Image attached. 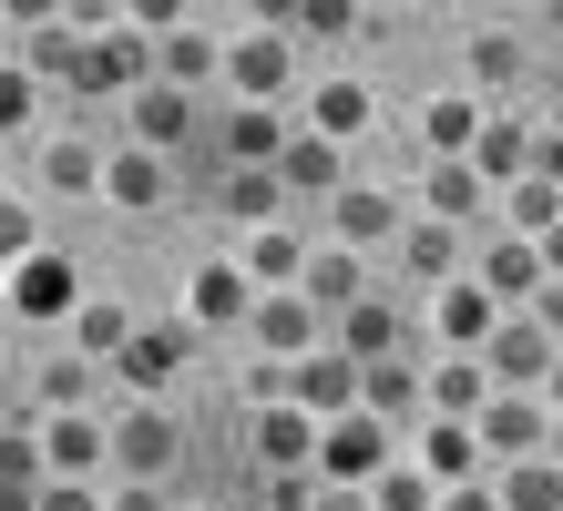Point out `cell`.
Masks as SVG:
<instances>
[{"label": "cell", "mask_w": 563, "mask_h": 511, "mask_svg": "<svg viewBox=\"0 0 563 511\" xmlns=\"http://www.w3.org/2000/svg\"><path fill=\"white\" fill-rule=\"evenodd\" d=\"M410 440L389 430V420H369V409H349V420H328L318 430V481H339V491H369L389 460H400Z\"/></svg>", "instance_id": "6da1fadb"}, {"label": "cell", "mask_w": 563, "mask_h": 511, "mask_svg": "<svg viewBox=\"0 0 563 511\" xmlns=\"http://www.w3.org/2000/svg\"><path fill=\"white\" fill-rule=\"evenodd\" d=\"M318 318H328V307H318L308 287H277V297L246 307V337H256L277 368H297V358H318Z\"/></svg>", "instance_id": "7a4b0ae2"}, {"label": "cell", "mask_w": 563, "mask_h": 511, "mask_svg": "<svg viewBox=\"0 0 563 511\" xmlns=\"http://www.w3.org/2000/svg\"><path fill=\"white\" fill-rule=\"evenodd\" d=\"M472 430H482V451L512 470V460H543V440H553V409H543V399H522V389H492Z\"/></svg>", "instance_id": "3957f363"}, {"label": "cell", "mask_w": 563, "mask_h": 511, "mask_svg": "<svg viewBox=\"0 0 563 511\" xmlns=\"http://www.w3.org/2000/svg\"><path fill=\"white\" fill-rule=\"evenodd\" d=\"M175 451H185V430L164 420L154 399H134V409L113 420V470H123V481H164V470H175Z\"/></svg>", "instance_id": "277c9868"}, {"label": "cell", "mask_w": 563, "mask_h": 511, "mask_svg": "<svg viewBox=\"0 0 563 511\" xmlns=\"http://www.w3.org/2000/svg\"><path fill=\"white\" fill-rule=\"evenodd\" d=\"M154 82V42H134V31H92L82 62H73V92H123L134 102Z\"/></svg>", "instance_id": "5b68a950"}, {"label": "cell", "mask_w": 563, "mask_h": 511, "mask_svg": "<svg viewBox=\"0 0 563 511\" xmlns=\"http://www.w3.org/2000/svg\"><path fill=\"white\" fill-rule=\"evenodd\" d=\"M103 460H113V430L92 420V409H52L42 420V470L52 481H92Z\"/></svg>", "instance_id": "8992f818"}, {"label": "cell", "mask_w": 563, "mask_h": 511, "mask_svg": "<svg viewBox=\"0 0 563 511\" xmlns=\"http://www.w3.org/2000/svg\"><path fill=\"white\" fill-rule=\"evenodd\" d=\"M287 399L308 409L318 430H328V420H349V409H358V358H349V348H318V358H297V368H287Z\"/></svg>", "instance_id": "52a82bcc"}, {"label": "cell", "mask_w": 563, "mask_h": 511, "mask_svg": "<svg viewBox=\"0 0 563 511\" xmlns=\"http://www.w3.org/2000/svg\"><path fill=\"white\" fill-rule=\"evenodd\" d=\"M472 277L492 287V307H533L553 277H543V246H533V235H482V266H472Z\"/></svg>", "instance_id": "ba28073f"}, {"label": "cell", "mask_w": 563, "mask_h": 511, "mask_svg": "<svg viewBox=\"0 0 563 511\" xmlns=\"http://www.w3.org/2000/svg\"><path fill=\"white\" fill-rule=\"evenodd\" d=\"M553 337L533 327V318H503V327H492V348H482V368H492V389H543L553 379Z\"/></svg>", "instance_id": "9c48e42d"}, {"label": "cell", "mask_w": 563, "mask_h": 511, "mask_svg": "<svg viewBox=\"0 0 563 511\" xmlns=\"http://www.w3.org/2000/svg\"><path fill=\"white\" fill-rule=\"evenodd\" d=\"M492 327H503V307H492L482 277H451L430 297V337H441V348H492Z\"/></svg>", "instance_id": "30bf717a"}, {"label": "cell", "mask_w": 563, "mask_h": 511, "mask_svg": "<svg viewBox=\"0 0 563 511\" xmlns=\"http://www.w3.org/2000/svg\"><path fill=\"white\" fill-rule=\"evenodd\" d=\"M410 460H420L441 491H461V481H482V430H472V420H420V430H410Z\"/></svg>", "instance_id": "8fae6325"}, {"label": "cell", "mask_w": 563, "mask_h": 511, "mask_svg": "<svg viewBox=\"0 0 563 511\" xmlns=\"http://www.w3.org/2000/svg\"><path fill=\"white\" fill-rule=\"evenodd\" d=\"M358 409L410 440V430H420V409H430V389H420V368H410V358H369V368H358Z\"/></svg>", "instance_id": "7c38bea8"}, {"label": "cell", "mask_w": 563, "mask_h": 511, "mask_svg": "<svg viewBox=\"0 0 563 511\" xmlns=\"http://www.w3.org/2000/svg\"><path fill=\"white\" fill-rule=\"evenodd\" d=\"M482 92H430L420 102V144H430V164H472V144H482Z\"/></svg>", "instance_id": "4fadbf2b"}, {"label": "cell", "mask_w": 563, "mask_h": 511, "mask_svg": "<svg viewBox=\"0 0 563 511\" xmlns=\"http://www.w3.org/2000/svg\"><path fill=\"white\" fill-rule=\"evenodd\" d=\"M420 389H430V420H482L492 368H482V348H451V358H430V368H420Z\"/></svg>", "instance_id": "5bb4252c"}, {"label": "cell", "mask_w": 563, "mask_h": 511, "mask_svg": "<svg viewBox=\"0 0 563 511\" xmlns=\"http://www.w3.org/2000/svg\"><path fill=\"white\" fill-rule=\"evenodd\" d=\"M73 297H82V277H73V256H21L11 266V318H73Z\"/></svg>", "instance_id": "9a60e30c"}, {"label": "cell", "mask_w": 563, "mask_h": 511, "mask_svg": "<svg viewBox=\"0 0 563 511\" xmlns=\"http://www.w3.org/2000/svg\"><path fill=\"white\" fill-rule=\"evenodd\" d=\"M339 348H349L358 368H369V358H400V348H410V307H400V297H358L349 318H339Z\"/></svg>", "instance_id": "2e32d148"}, {"label": "cell", "mask_w": 563, "mask_h": 511, "mask_svg": "<svg viewBox=\"0 0 563 511\" xmlns=\"http://www.w3.org/2000/svg\"><path fill=\"white\" fill-rule=\"evenodd\" d=\"M277 185H287V195H328V204H339V195H349V164H339V144H328V133L297 123V133H287V154H277Z\"/></svg>", "instance_id": "e0dca14e"}, {"label": "cell", "mask_w": 563, "mask_h": 511, "mask_svg": "<svg viewBox=\"0 0 563 511\" xmlns=\"http://www.w3.org/2000/svg\"><path fill=\"white\" fill-rule=\"evenodd\" d=\"M185 348H195V327L175 318V327H134V337H123V379H134V399H154L164 379H175V368H185Z\"/></svg>", "instance_id": "ac0fdd59"}, {"label": "cell", "mask_w": 563, "mask_h": 511, "mask_svg": "<svg viewBox=\"0 0 563 511\" xmlns=\"http://www.w3.org/2000/svg\"><path fill=\"white\" fill-rule=\"evenodd\" d=\"M246 307H256L246 266H195V287H185V327H246Z\"/></svg>", "instance_id": "d6986e66"}, {"label": "cell", "mask_w": 563, "mask_h": 511, "mask_svg": "<svg viewBox=\"0 0 563 511\" xmlns=\"http://www.w3.org/2000/svg\"><path fill=\"white\" fill-rule=\"evenodd\" d=\"M256 460H267V470H318V420L297 399L256 409Z\"/></svg>", "instance_id": "ffe728a7"}, {"label": "cell", "mask_w": 563, "mask_h": 511, "mask_svg": "<svg viewBox=\"0 0 563 511\" xmlns=\"http://www.w3.org/2000/svg\"><path fill=\"white\" fill-rule=\"evenodd\" d=\"M123 123H134V144H144V154H175L185 133H195V102H185L175 82H144L134 102H123Z\"/></svg>", "instance_id": "44dd1931"}, {"label": "cell", "mask_w": 563, "mask_h": 511, "mask_svg": "<svg viewBox=\"0 0 563 511\" xmlns=\"http://www.w3.org/2000/svg\"><path fill=\"white\" fill-rule=\"evenodd\" d=\"M103 195L123 204V215H154V204L175 195V175H164V154H144V144H123V154H103Z\"/></svg>", "instance_id": "7402d4cb"}, {"label": "cell", "mask_w": 563, "mask_h": 511, "mask_svg": "<svg viewBox=\"0 0 563 511\" xmlns=\"http://www.w3.org/2000/svg\"><path fill=\"white\" fill-rule=\"evenodd\" d=\"M472 175H482L492 195H512L522 175H533V133H522L512 113H492V123H482V144H472Z\"/></svg>", "instance_id": "603a6c76"}, {"label": "cell", "mask_w": 563, "mask_h": 511, "mask_svg": "<svg viewBox=\"0 0 563 511\" xmlns=\"http://www.w3.org/2000/svg\"><path fill=\"white\" fill-rule=\"evenodd\" d=\"M420 204H430V225H482V204H492V185L472 175V164H430V175H420Z\"/></svg>", "instance_id": "cb8c5ba5"}, {"label": "cell", "mask_w": 563, "mask_h": 511, "mask_svg": "<svg viewBox=\"0 0 563 511\" xmlns=\"http://www.w3.org/2000/svg\"><path fill=\"white\" fill-rule=\"evenodd\" d=\"M277 154H287V123L267 102H246V113L225 123V175H277Z\"/></svg>", "instance_id": "d4e9b609"}, {"label": "cell", "mask_w": 563, "mask_h": 511, "mask_svg": "<svg viewBox=\"0 0 563 511\" xmlns=\"http://www.w3.org/2000/svg\"><path fill=\"white\" fill-rule=\"evenodd\" d=\"M400 235V195H379V185H349L339 195V246L358 256V246H389Z\"/></svg>", "instance_id": "484cf974"}, {"label": "cell", "mask_w": 563, "mask_h": 511, "mask_svg": "<svg viewBox=\"0 0 563 511\" xmlns=\"http://www.w3.org/2000/svg\"><path fill=\"white\" fill-rule=\"evenodd\" d=\"M225 82H236L246 102H267V92L287 82V42H277V31H236V52H225Z\"/></svg>", "instance_id": "4316f807"}, {"label": "cell", "mask_w": 563, "mask_h": 511, "mask_svg": "<svg viewBox=\"0 0 563 511\" xmlns=\"http://www.w3.org/2000/svg\"><path fill=\"white\" fill-rule=\"evenodd\" d=\"M297 287H308V297L328 307V318H349V307L369 297V266H358L349 246H328V256H308V277H297Z\"/></svg>", "instance_id": "83f0119b"}, {"label": "cell", "mask_w": 563, "mask_h": 511, "mask_svg": "<svg viewBox=\"0 0 563 511\" xmlns=\"http://www.w3.org/2000/svg\"><path fill=\"white\" fill-rule=\"evenodd\" d=\"M236 266H246V287H256V277H267V297H277V287H297V277H308V256H297V235H287V225H256V235H246V246H236Z\"/></svg>", "instance_id": "f1b7e54d"}, {"label": "cell", "mask_w": 563, "mask_h": 511, "mask_svg": "<svg viewBox=\"0 0 563 511\" xmlns=\"http://www.w3.org/2000/svg\"><path fill=\"white\" fill-rule=\"evenodd\" d=\"M42 185L52 195H103V154H92L82 133H52L42 144Z\"/></svg>", "instance_id": "f546056e"}, {"label": "cell", "mask_w": 563, "mask_h": 511, "mask_svg": "<svg viewBox=\"0 0 563 511\" xmlns=\"http://www.w3.org/2000/svg\"><path fill=\"white\" fill-rule=\"evenodd\" d=\"M400 266H410V277H430V287H451V277H461V235H451V225H430V215L400 225Z\"/></svg>", "instance_id": "4dcf8cb0"}, {"label": "cell", "mask_w": 563, "mask_h": 511, "mask_svg": "<svg viewBox=\"0 0 563 511\" xmlns=\"http://www.w3.org/2000/svg\"><path fill=\"white\" fill-rule=\"evenodd\" d=\"M369 511H441V481H430V470L400 451V460H389L379 481H369Z\"/></svg>", "instance_id": "1f68e13d"}, {"label": "cell", "mask_w": 563, "mask_h": 511, "mask_svg": "<svg viewBox=\"0 0 563 511\" xmlns=\"http://www.w3.org/2000/svg\"><path fill=\"white\" fill-rule=\"evenodd\" d=\"M492 491H503V511H563V460H512Z\"/></svg>", "instance_id": "d6a6232c"}, {"label": "cell", "mask_w": 563, "mask_h": 511, "mask_svg": "<svg viewBox=\"0 0 563 511\" xmlns=\"http://www.w3.org/2000/svg\"><path fill=\"white\" fill-rule=\"evenodd\" d=\"M308 133H328V144L369 133V82H318V113H308Z\"/></svg>", "instance_id": "836d02e7"}, {"label": "cell", "mask_w": 563, "mask_h": 511, "mask_svg": "<svg viewBox=\"0 0 563 511\" xmlns=\"http://www.w3.org/2000/svg\"><path fill=\"white\" fill-rule=\"evenodd\" d=\"M503 215H512V235H533V246H543V235L563 225V195H553L543 175H522V185L503 195Z\"/></svg>", "instance_id": "e575fe53"}, {"label": "cell", "mask_w": 563, "mask_h": 511, "mask_svg": "<svg viewBox=\"0 0 563 511\" xmlns=\"http://www.w3.org/2000/svg\"><path fill=\"white\" fill-rule=\"evenodd\" d=\"M123 337H134V318H123V307H103V297L73 307V348H82V358H123Z\"/></svg>", "instance_id": "d590c367"}, {"label": "cell", "mask_w": 563, "mask_h": 511, "mask_svg": "<svg viewBox=\"0 0 563 511\" xmlns=\"http://www.w3.org/2000/svg\"><path fill=\"white\" fill-rule=\"evenodd\" d=\"M277 204H287L277 175H225V215H246V235H256V225H277Z\"/></svg>", "instance_id": "8d00e7d4"}, {"label": "cell", "mask_w": 563, "mask_h": 511, "mask_svg": "<svg viewBox=\"0 0 563 511\" xmlns=\"http://www.w3.org/2000/svg\"><path fill=\"white\" fill-rule=\"evenodd\" d=\"M277 21H287V31H318V42H339V31H358L369 11H358V0H287Z\"/></svg>", "instance_id": "74e56055"}, {"label": "cell", "mask_w": 563, "mask_h": 511, "mask_svg": "<svg viewBox=\"0 0 563 511\" xmlns=\"http://www.w3.org/2000/svg\"><path fill=\"white\" fill-rule=\"evenodd\" d=\"M472 82H482V92L522 82V42H503V31H472Z\"/></svg>", "instance_id": "f35d334b"}, {"label": "cell", "mask_w": 563, "mask_h": 511, "mask_svg": "<svg viewBox=\"0 0 563 511\" xmlns=\"http://www.w3.org/2000/svg\"><path fill=\"white\" fill-rule=\"evenodd\" d=\"M0 481H11V491H42L52 481V470H42V430H11V440H0Z\"/></svg>", "instance_id": "ab89813d"}, {"label": "cell", "mask_w": 563, "mask_h": 511, "mask_svg": "<svg viewBox=\"0 0 563 511\" xmlns=\"http://www.w3.org/2000/svg\"><path fill=\"white\" fill-rule=\"evenodd\" d=\"M21 256H42V225H31V204H21V195H0V277H11Z\"/></svg>", "instance_id": "60d3db41"}, {"label": "cell", "mask_w": 563, "mask_h": 511, "mask_svg": "<svg viewBox=\"0 0 563 511\" xmlns=\"http://www.w3.org/2000/svg\"><path fill=\"white\" fill-rule=\"evenodd\" d=\"M216 62H225V52L206 42V31H175V42H164V82H175V92H185L195 73H216Z\"/></svg>", "instance_id": "b9f144b4"}, {"label": "cell", "mask_w": 563, "mask_h": 511, "mask_svg": "<svg viewBox=\"0 0 563 511\" xmlns=\"http://www.w3.org/2000/svg\"><path fill=\"white\" fill-rule=\"evenodd\" d=\"M82 389H92V368L82 358H52L42 368V420H52V409H82Z\"/></svg>", "instance_id": "7bdbcfd3"}, {"label": "cell", "mask_w": 563, "mask_h": 511, "mask_svg": "<svg viewBox=\"0 0 563 511\" xmlns=\"http://www.w3.org/2000/svg\"><path fill=\"white\" fill-rule=\"evenodd\" d=\"M21 123H31V73L0 62V133H21Z\"/></svg>", "instance_id": "ee69618b"}, {"label": "cell", "mask_w": 563, "mask_h": 511, "mask_svg": "<svg viewBox=\"0 0 563 511\" xmlns=\"http://www.w3.org/2000/svg\"><path fill=\"white\" fill-rule=\"evenodd\" d=\"M31 511H103V491H92V481H42Z\"/></svg>", "instance_id": "f6af8a7d"}, {"label": "cell", "mask_w": 563, "mask_h": 511, "mask_svg": "<svg viewBox=\"0 0 563 511\" xmlns=\"http://www.w3.org/2000/svg\"><path fill=\"white\" fill-rule=\"evenodd\" d=\"M267 501H277V511H318V470H277Z\"/></svg>", "instance_id": "bcb514c9"}, {"label": "cell", "mask_w": 563, "mask_h": 511, "mask_svg": "<svg viewBox=\"0 0 563 511\" xmlns=\"http://www.w3.org/2000/svg\"><path fill=\"white\" fill-rule=\"evenodd\" d=\"M441 511H503V491H492V481H461V491H441Z\"/></svg>", "instance_id": "7dc6e473"}, {"label": "cell", "mask_w": 563, "mask_h": 511, "mask_svg": "<svg viewBox=\"0 0 563 511\" xmlns=\"http://www.w3.org/2000/svg\"><path fill=\"white\" fill-rule=\"evenodd\" d=\"M533 327H543V337H553V348H563V277H553V287L533 297Z\"/></svg>", "instance_id": "c3c4849f"}, {"label": "cell", "mask_w": 563, "mask_h": 511, "mask_svg": "<svg viewBox=\"0 0 563 511\" xmlns=\"http://www.w3.org/2000/svg\"><path fill=\"white\" fill-rule=\"evenodd\" d=\"M533 175H543V185L563 195V133H543V144H533Z\"/></svg>", "instance_id": "681fc988"}, {"label": "cell", "mask_w": 563, "mask_h": 511, "mask_svg": "<svg viewBox=\"0 0 563 511\" xmlns=\"http://www.w3.org/2000/svg\"><path fill=\"white\" fill-rule=\"evenodd\" d=\"M103 511H164V501H154V481H123V491H113Z\"/></svg>", "instance_id": "f907efd6"}, {"label": "cell", "mask_w": 563, "mask_h": 511, "mask_svg": "<svg viewBox=\"0 0 563 511\" xmlns=\"http://www.w3.org/2000/svg\"><path fill=\"white\" fill-rule=\"evenodd\" d=\"M318 511H369V491H339V481H318Z\"/></svg>", "instance_id": "816d5d0a"}, {"label": "cell", "mask_w": 563, "mask_h": 511, "mask_svg": "<svg viewBox=\"0 0 563 511\" xmlns=\"http://www.w3.org/2000/svg\"><path fill=\"white\" fill-rule=\"evenodd\" d=\"M543 277H563V225H553V235H543Z\"/></svg>", "instance_id": "f5cc1de1"}, {"label": "cell", "mask_w": 563, "mask_h": 511, "mask_svg": "<svg viewBox=\"0 0 563 511\" xmlns=\"http://www.w3.org/2000/svg\"><path fill=\"white\" fill-rule=\"evenodd\" d=\"M543 409H553V420H563V358H553V379H543Z\"/></svg>", "instance_id": "db71d44e"}, {"label": "cell", "mask_w": 563, "mask_h": 511, "mask_svg": "<svg viewBox=\"0 0 563 511\" xmlns=\"http://www.w3.org/2000/svg\"><path fill=\"white\" fill-rule=\"evenodd\" d=\"M0 511H31V491H11V481H0Z\"/></svg>", "instance_id": "11a10c76"}, {"label": "cell", "mask_w": 563, "mask_h": 511, "mask_svg": "<svg viewBox=\"0 0 563 511\" xmlns=\"http://www.w3.org/2000/svg\"><path fill=\"white\" fill-rule=\"evenodd\" d=\"M543 460H563V420H553V440H543Z\"/></svg>", "instance_id": "9f6ffc18"}, {"label": "cell", "mask_w": 563, "mask_h": 511, "mask_svg": "<svg viewBox=\"0 0 563 511\" xmlns=\"http://www.w3.org/2000/svg\"><path fill=\"white\" fill-rule=\"evenodd\" d=\"M0 327H11V277H0Z\"/></svg>", "instance_id": "6f0895ef"}, {"label": "cell", "mask_w": 563, "mask_h": 511, "mask_svg": "<svg viewBox=\"0 0 563 511\" xmlns=\"http://www.w3.org/2000/svg\"><path fill=\"white\" fill-rule=\"evenodd\" d=\"M0 62H11V11H0Z\"/></svg>", "instance_id": "680465c9"}, {"label": "cell", "mask_w": 563, "mask_h": 511, "mask_svg": "<svg viewBox=\"0 0 563 511\" xmlns=\"http://www.w3.org/2000/svg\"><path fill=\"white\" fill-rule=\"evenodd\" d=\"M185 511H195V501H185Z\"/></svg>", "instance_id": "91938a15"}]
</instances>
